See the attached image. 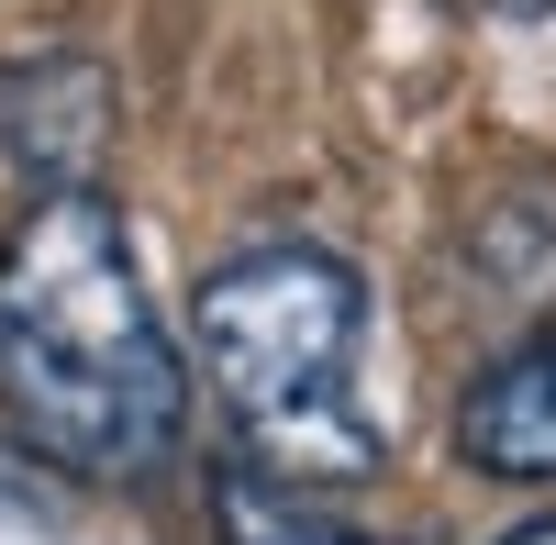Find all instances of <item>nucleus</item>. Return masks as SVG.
I'll return each instance as SVG.
<instances>
[{"label":"nucleus","instance_id":"obj_1","mask_svg":"<svg viewBox=\"0 0 556 545\" xmlns=\"http://www.w3.org/2000/svg\"><path fill=\"white\" fill-rule=\"evenodd\" d=\"M0 401L89 479L167 468L190 423V379H178V334L156 324L146 256L123 212H101L89 190L34 201L0 245Z\"/></svg>","mask_w":556,"mask_h":545},{"label":"nucleus","instance_id":"obj_2","mask_svg":"<svg viewBox=\"0 0 556 545\" xmlns=\"http://www.w3.org/2000/svg\"><path fill=\"white\" fill-rule=\"evenodd\" d=\"M201 368L256 434V457L301 479H356L379 468V423H367V290L334 245H245L201 279Z\"/></svg>","mask_w":556,"mask_h":545},{"label":"nucleus","instance_id":"obj_3","mask_svg":"<svg viewBox=\"0 0 556 545\" xmlns=\"http://www.w3.org/2000/svg\"><path fill=\"white\" fill-rule=\"evenodd\" d=\"M101 134H112V78L89 56H12L0 67V156H12L45 201H78Z\"/></svg>","mask_w":556,"mask_h":545},{"label":"nucleus","instance_id":"obj_4","mask_svg":"<svg viewBox=\"0 0 556 545\" xmlns=\"http://www.w3.org/2000/svg\"><path fill=\"white\" fill-rule=\"evenodd\" d=\"M456 457L479 479H556V334L513 345L456 401Z\"/></svg>","mask_w":556,"mask_h":545},{"label":"nucleus","instance_id":"obj_5","mask_svg":"<svg viewBox=\"0 0 556 545\" xmlns=\"http://www.w3.org/2000/svg\"><path fill=\"white\" fill-rule=\"evenodd\" d=\"M501 545H556V512H545V523H513V534H501Z\"/></svg>","mask_w":556,"mask_h":545}]
</instances>
